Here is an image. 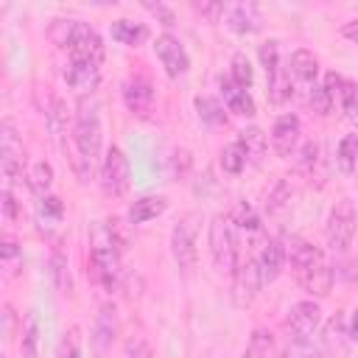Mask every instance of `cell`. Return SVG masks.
Masks as SVG:
<instances>
[{"mask_svg":"<svg viewBox=\"0 0 358 358\" xmlns=\"http://www.w3.org/2000/svg\"><path fill=\"white\" fill-rule=\"evenodd\" d=\"M154 53H157L162 70H165L171 78H179V76H185V73L190 70V56H187L182 39H179L176 34H171V31H162V34L154 39Z\"/></svg>","mask_w":358,"mask_h":358,"instance_id":"12","label":"cell"},{"mask_svg":"<svg viewBox=\"0 0 358 358\" xmlns=\"http://www.w3.org/2000/svg\"><path fill=\"white\" fill-rule=\"evenodd\" d=\"M193 11L201 14L207 22H218V20L227 14V6L218 3V0H215V3H193Z\"/></svg>","mask_w":358,"mask_h":358,"instance_id":"47","label":"cell"},{"mask_svg":"<svg viewBox=\"0 0 358 358\" xmlns=\"http://www.w3.org/2000/svg\"><path fill=\"white\" fill-rule=\"evenodd\" d=\"M235 140L243 145V151H246V157H249L252 165H257V162L266 157V151H268V137L263 134L260 126H246V129H241Z\"/></svg>","mask_w":358,"mask_h":358,"instance_id":"22","label":"cell"},{"mask_svg":"<svg viewBox=\"0 0 358 358\" xmlns=\"http://www.w3.org/2000/svg\"><path fill=\"white\" fill-rule=\"evenodd\" d=\"M98 173H101V187L106 196H112V199L126 196V190L131 185V165H129V157L120 145H109L103 151Z\"/></svg>","mask_w":358,"mask_h":358,"instance_id":"9","label":"cell"},{"mask_svg":"<svg viewBox=\"0 0 358 358\" xmlns=\"http://www.w3.org/2000/svg\"><path fill=\"white\" fill-rule=\"evenodd\" d=\"M48 271H50V280L56 285L59 294H70L73 291V277H70V263H67V255L56 246L50 252V263H48Z\"/></svg>","mask_w":358,"mask_h":358,"instance_id":"25","label":"cell"},{"mask_svg":"<svg viewBox=\"0 0 358 358\" xmlns=\"http://www.w3.org/2000/svg\"><path fill=\"white\" fill-rule=\"evenodd\" d=\"M355 227H358V210H355L352 199L336 201L333 210L327 213V224H324V238H327L330 252L344 255V252L352 246Z\"/></svg>","mask_w":358,"mask_h":358,"instance_id":"8","label":"cell"},{"mask_svg":"<svg viewBox=\"0 0 358 358\" xmlns=\"http://www.w3.org/2000/svg\"><path fill=\"white\" fill-rule=\"evenodd\" d=\"M0 260H3V268L8 274H17V268L22 266V246L11 238V235H3V243H0Z\"/></svg>","mask_w":358,"mask_h":358,"instance_id":"38","label":"cell"},{"mask_svg":"<svg viewBox=\"0 0 358 358\" xmlns=\"http://www.w3.org/2000/svg\"><path fill=\"white\" fill-rule=\"evenodd\" d=\"M117 308L112 302H103L95 313V322H92V333H90V344L95 350V355H106L117 338Z\"/></svg>","mask_w":358,"mask_h":358,"instance_id":"13","label":"cell"},{"mask_svg":"<svg viewBox=\"0 0 358 358\" xmlns=\"http://www.w3.org/2000/svg\"><path fill=\"white\" fill-rule=\"evenodd\" d=\"M190 168V154L185 148H171V157H168V176L171 179H179L185 176Z\"/></svg>","mask_w":358,"mask_h":358,"instance_id":"45","label":"cell"},{"mask_svg":"<svg viewBox=\"0 0 358 358\" xmlns=\"http://www.w3.org/2000/svg\"><path fill=\"white\" fill-rule=\"evenodd\" d=\"M165 210H168V199L157 196V193H148V196H140V199H134L129 204L126 218H129L131 227H140V224H148V221L159 218Z\"/></svg>","mask_w":358,"mask_h":358,"instance_id":"19","label":"cell"},{"mask_svg":"<svg viewBox=\"0 0 358 358\" xmlns=\"http://www.w3.org/2000/svg\"><path fill=\"white\" fill-rule=\"evenodd\" d=\"M0 316H3V338H6V341H11V338L17 336V313H14V308L6 302Z\"/></svg>","mask_w":358,"mask_h":358,"instance_id":"49","label":"cell"},{"mask_svg":"<svg viewBox=\"0 0 358 358\" xmlns=\"http://www.w3.org/2000/svg\"><path fill=\"white\" fill-rule=\"evenodd\" d=\"M64 81L81 98L95 95V90L101 84V64L90 62V59H70L67 67H64Z\"/></svg>","mask_w":358,"mask_h":358,"instance_id":"14","label":"cell"},{"mask_svg":"<svg viewBox=\"0 0 358 358\" xmlns=\"http://www.w3.org/2000/svg\"><path fill=\"white\" fill-rule=\"evenodd\" d=\"M344 336H350L347 327H344V316L336 313V316L327 322V327H324V344H327L330 350H336V352H344Z\"/></svg>","mask_w":358,"mask_h":358,"instance_id":"41","label":"cell"},{"mask_svg":"<svg viewBox=\"0 0 358 358\" xmlns=\"http://www.w3.org/2000/svg\"><path fill=\"white\" fill-rule=\"evenodd\" d=\"M145 11H148V14H154L165 28H173V25H176V14H173L165 3H145Z\"/></svg>","mask_w":358,"mask_h":358,"instance_id":"48","label":"cell"},{"mask_svg":"<svg viewBox=\"0 0 358 358\" xmlns=\"http://www.w3.org/2000/svg\"><path fill=\"white\" fill-rule=\"evenodd\" d=\"M193 106H196V115L201 123L207 126H221L227 120V112H224V103L213 95H196L193 98Z\"/></svg>","mask_w":358,"mask_h":358,"instance_id":"30","label":"cell"},{"mask_svg":"<svg viewBox=\"0 0 358 358\" xmlns=\"http://www.w3.org/2000/svg\"><path fill=\"white\" fill-rule=\"evenodd\" d=\"M207 241H210V257H213V266H215L221 274H232L235 266H238L241 260H238V227L232 224L229 213H218V215H213Z\"/></svg>","mask_w":358,"mask_h":358,"instance_id":"5","label":"cell"},{"mask_svg":"<svg viewBox=\"0 0 358 358\" xmlns=\"http://www.w3.org/2000/svg\"><path fill=\"white\" fill-rule=\"evenodd\" d=\"M112 39L120 42V45H129V48H137L148 39V28L143 22H134V20H115L112 22Z\"/></svg>","mask_w":358,"mask_h":358,"instance_id":"23","label":"cell"},{"mask_svg":"<svg viewBox=\"0 0 358 358\" xmlns=\"http://www.w3.org/2000/svg\"><path fill=\"white\" fill-rule=\"evenodd\" d=\"M221 95H224L227 109H229L232 115H238V117H252V115L257 112L255 98L249 95V90L238 87V84H235L229 76H227V78H221Z\"/></svg>","mask_w":358,"mask_h":358,"instance_id":"20","label":"cell"},{"mask_svg":"<svg viewBox=\"0 0 358 358\" xmlns=\"http://www.w3.org/2000/svg\"><path fill=\"white\" fill-rule=\"evenodd\" d=\"M48 36L53 39V45L64 48L70 53V59H90V62H103V39L101 34L84 22V20H53L48 28Z\"/></svg>","mask_w":358,"mask_h":358,"instance_id":"3","label":"cell"},{"mask_svg":"<svg viewBox=\"0 0 358 358\" xmlns=\"http://www.w3.org/2000/svg\"><path fill=\"white\" fill-rule=\"evenodd\" d=\"M285 255L291 263V271L299 282V288L305 294H310V299H324L333 288V268L324 257V252L319 246H313L310 241L294 238L285 243Z\"/></svg>","mask_w":358,"mask_h":358,"instance_id":"2","label":"cell"},{"mask_svg":"<svg viewBox=\"0 0 358 358\" xmlns=\"http://www.w3.org/2000/svg\"><path fill=\"white\" fill-rule=\"evenodd\" d=\"M3 213H6V218L11 224H20L22 221V207H20V201H17V196H14L11 187H3Z\"/></svg>","mask_w":358,"mask_h":358,"instance_id":"46","label":"cell"},{"mask_svg":"<svg viewBox=\"0 0 358 358\" xmlns=\"http://www.w3.org/2000/svg\"><path fill=\"white\" fill-rule=\"evenodd\" d=\"M20 350H22V358H39V319H36V313H28V319H25Z\"/></svg>","mask_w":358,"mask_h":358,"instance_id":"34","label":"cell"},{"mask_svg":"<svg viewBox=\"0 0 358 358\" xmlns=\"http://www.w3.org/2000/svg\"><path fill=\"white\" fill-rule=\"evenodd\" d=\"M260 288H263V277H260L257 260H255V257L241 260V263L235 266V271H232V291H229V294H232V302H235L238 308H249V305L257 299Z\"/></svg>","mask_w":358,"mask_h":358,"instance_id":"11","label":"cell"},{"mask_svg":"<svg viewBox=\"0 0 358 358\" xmlns=\"http://www.w3.org/2000/svg\"><path fill=\"white\" fill-rule=\"evenodd\" d=\"M280 358H324V347L319 341H313V338H308V341H291L280 352Z\"/></svg>","mask_w":358,"mask_h":358,"instance_id":"39","label":"cell"},{"mask_svg":"<svg viewBox=\"0 0 358 358\" xmlns=\"http://www.w3.org/2000/svg\"><path fill=\"white\" fill-rule=\"evenodd\" d=\"M199 227H201V215L199 213H185L171 229V255H173V263L182 271H193L196 268V260H199Z\"/></svg>","mask_w":358,"mask_h":358,"instance_id":"6","label":"cell"},{"mask_svg":"<svg viewBox=\"0 0 358 358\" xmlns=\"http://www.w3.org/2000/svg\"><path fill=\"white\" fill-rule=\"evenodd\" d=\"M347 333H350V338H352V341H358V310H352L350 324H347Z\"/></svg>","mask_w":358,"mask_h":358,"instance_id":"52","label":"cell"},{"mask_svg":"<svg viewBox=\"0 0 358 358\" xmlns=\"http://www.w3.org/2000/svg\"><path fill=\"white\" fill-rule=\"evenodd\" d=\"M338 98H341V112H344V117L358 129V84L344 81Z\"/></svg>","mask_w":358,"mask_h":358,"instance_id":"42","label":"cell"},{"mask_svg":"<svg viewBox=\"0 0 358 358\" xmlns=\"http://www.w3.org/2000/svg\"><path fill=\"white\" fill-rule=\"evenodd\" d=\"M126 352H129L131 358H151V344H148L143 336H134V338L126 341Z\"/></svg>","mask_w":358,"mask_h":358,"instance_id":"50","label":"cell"},{"mask_svg":"<svg viewBox=\"0 0 358 358\" xmlns=\"http://www.w3.org/2000/svg\"><path fill=\"white\" fill-rule=\"evenodd\" d=\"M291 92H294V84H291V73H288V67H280L274 76H268V98H271L274 103L288 101Z\"/></svg>","mask_w":358,"mask_h":358,"instance_id":"35","label":"cell"},{"mask_svg":"<svg viewBox=\"0 0 358 358\" xmlns=\"http://www.w3.org/2000/svg\"><path fill=\"white\" fill-rule=\"evenodd\" d=\"M48 129H50V137L62 145V137L67 134V123H70V109H67V103L59 98V95H53L50 98V109H48Z\"/></svg>","mask_w":358,"mask_h":358,"instance_id":"29","label":"cell"},{"mask_svg":"<svg viewBox=\"0 0 358 358\" xmlns=\"http://www.w3.org/2000/svg\"><path fill=\"white\" fill-rule=\"evenodd\" d=\"M90 266L106 291L120 285V241L112 235L106 221H95L90 229Z\"/></svg>","mask_w":358,"mask_h":358,"instance_id":"4","label":"cell"},{"mask_svg":"<svg viewBox=\"0 0 358 358\" xmlns=\"http://www.w3.org/2000/svg\"><path fill=\"white\" fill-rule=\"evenodd\" d=\"M123 103L131 115H148L151 106H154V87L148 78L143 76H129L123 81Z\"/></svg>","mask_w":358,"mask_h":358,"instance_id":"17","label":"cell"},{"mask_svg":"<svg viewBox=\"0 0 358 358\" xmlns=\"http://www.w3.org/2000/svg\"><path fill=\"white\" fill-rule=\"evenodd\" d=\"M299 134H302V123L294 112H285L274 120L271 126V151L282 159L294 157L296 148H299Z\"/></svg>","mask_w":358,"mask_h":358,"instance_id":"15","label":"cell"},{"mask_svg":"<svg viewBox=\"0 0 358 358\" xmlns=\"http://www.w3.org/2000/svg\"><path fill=\"white\" fill-rule=\"evenodd\" d=\"M56 358H81V327L73 324L62 333L59 347H56Z\"/></svg>","mask_w":358,"mask_h":358,"instance_id":"37","label":"cell"},{"mask_svg":"<svg viewBox=\"0 0 358 358\" xmlns=\"http://www.w3.org/2000/svg\"><path fill=\"white\" fill-rule=\"evenodd\" d=\"M25 182H28V187H31V193H34L36 199L48 196V193H50V185H53V165H50L48 159L34 162V165L28 168V173H25Z\"/></svg>","mask_w":358,"mask_h":358,"instance_id":"24","label":"cell"},{"mask_svg":"<svg viewBox=\"0 0 358 358\" xmlns=\"http://www.w3.org/2000/svg\"><path fill=\"white\" fill-rule=\"evenodd\" d=\"M336 165L344 176L358 171V134H344L336 145Z\"/></svg>","mask_w":358,"mask_h":358,"instance_id":"28","label":"cell"},{"mask_svg":"<svg viewBox=\"0 0 358 358\" xmlns=\"http://www.w3.org/2000/svg\"><path fill=\"white\" fill-rule=\"evenodd\" d=\"M255 260H257L263 285L274 282V280L282 274V266H285V260H288V255H285V241H280V238H266Z\"/></svg>","mask_w":358,"mask_h":358,"instance_id":"16","label":"cell"},{"mask_svg":"<svg viewBox=\"0 0 358 358\" xmlns=\"http://www.w3.org/2000/svg\"><path fill=\"white\" fill-rule=\"evenodd\" d=\"M73 145L64 148L76 176L81 182H90L95 173V165L103 159V129H101V103L95 95L78 98L76 115H73Z\"/></svg>","mask_w":358,"mask_h":358,"instance_id":"1","label":"cell"},{"mask_svg":"<svg viewBox=\"0 0 358 358\" xmlns=\"http://www.w3.org/2000/svg\"><path fill=\"white\" fill-rule=\"evenodd\" d=\"M308 101H310V109L316 112V115H330L333 112V103H336V95L324 87V84H313L310 87V95H308Z\"/></svg>","mask_w":358,"mask_h":358,"instance_id":"40","label":"cell"},{"mask_svg":"<svg viewBox=\"0 0 358 358\" xmlns=\"http://www.w3.org/2000/svg\"><path fill=\"white\" fill-rule=\"evenodd\" d=\"M260 64H263V70H266V78L274 76V73L282 67V64H280V42H277V39H268V42L260 45Z\"/></svg>","mask_w":358,"mask_h":358,"instance_id":"43","label":"cell"},{"mask_svg":"<svg viewBox=\"0 0 358 358\" xmlns=\"http://www.w3.org/2000/svg\"><path fill=\"white\" fill-rule=\"evenodd\" d=\"M229 218H232V224H235L238 229H246V232H257V229H260V215H257V210H255L249 201H238V204L232 207Z\"/></svg>","mask_w":358,"mask_h":358,"instance_id":"36","label":"cell"},{"mask_svg":"<svg viewBox=\"0 0 358 358\" xmlns=\"http://www.w3.org/2000/svg\"><path fill=\"white\" fill-rule=\"evenodd\" d=\"M0 168H3L6 187H11L14 182H22L28 173L25 171L22 134L11 117H3V123H0Z\"/></svg>","mask_w":358,"mask_h":358,"instance_id":"7","label":"cell"},{"mask_svg":"<svg viewBox=\"0 0 358 358\" xmlns=\"http://www.w3.org/2000/svg\"><path fill=\"white\" fill-rule=\"evenodd\" d=\"M294 196H296V190L291 187V182L282 176V179H277L274 182V187L268 190V199H266V207H268V213L271 215H282V213H288L291 210V204H294Z\"/></svg>","mask_w":358,"mask_h":358,"instance_id":"27","label":"cell"},{"mask_svg":"<svg viewBox=\"0 0 358 358\" xmlns=\"http://www.w3.org/2000/svg\"><path fill=\"white\" fill-rule=\"evenodd\" d=\"M341 36L358 45V20H350V22H344V25H341Z\"/></svg>","mask_w":358,"mask_h":358,"instance_id":"51","label":"cell"},{"mask_svg":"<svg viewBox=\"0 0 358 358\" xmlns=\"http://www.w3.org/2000/svg\"><path fill=\"white\" fill-rule=\"evenodd\" d=\"M229 78L238 84V87H243V90H249L252 87V81H255V70H252V62H249V56L246 53H232V59H229Z\"/></svg>","mask_w":358,"mask_h":358,"instance_id":"33","label":"cell"},{"mask_svg":"<svg viewBox=\"0 0 358 358\" xmlns=\"http://www.w3.org/2000/svg\"><path fill=\"white\" fill-rule=\"evenodd\" d=\"M62 215H64V204H62V199L59 196H42L39 201H36V218H39V224L42 227H56L59 221H62Z\"/></svg>","mask_w":358,"mask_h":358,"instance_id":"32","label":"cell"},{"mask_svg":"<svg viewBox=\"0 0 358 358\" xmlns=\"http://www.w3.org/2000/svg\"><path fill=\"white\" fill-rule=\"evenodd\" d=\"M322 324V308L316 299H299L288 308V316H285V327L291 333V341H308L316 336Z\"/></svg>","mask_w":358,"mask_h":358,"instance_id":"10","label":"cell"},{"mask_svg":"<svg viewBox=\"0 0 358 358\" xmlns=\"http://www.w3.org/2000/svg\"><path fill=\"white\" fill-rule=\"evenodd\" d=\"M243 358H280L277 355V344H274V336L263 327H255L249 341H246V350H243Z\"/></svg>","mask_w":358,"mask_h":358,"instance_id":"26","label":"cell"},{"mask_svg":"<svg viewBox=\"0 0 358 358\" xmlns=\"http://www.w3.org/2000/svg\"><path fill=\"white\" fill-rule=\"evenodd\" d=\"M294 159H296V168L299 171H313V165L319 162V143L316 140H305L299 148H296V154H294Z\"/></svg>","mask_w":358,"mask_h":358,"instance_id":"44","label":"cell"},{"mask_svg":"<svg viewBox=\"0 0 358 358\" xmlns=\"http://www.w3.org/2000/svg\"><path fill=\"white\" fill-rule=\"evenodd\" d=\"M218 162H221V171H224V173H229V176H238V173L246 168L249 157H246L243 145H241L238 140H232V143H227V145L221 148V157H218Z\"/></svg>","mask_w":358,"mask_h":358,"instance_id":"31","label":"cell"},{"mask_svg":"<svg viewBox=\"0 0 358 358\" xmlns=\"http://www.w3.org/2000/svg\"><path fill=\"white\" fill-rule=\"evenodd\" d=\"M288 73L305 84H316V76H319V59L313 50H305V48H296L291 53V62H288Z\"/></svg>","mask_w":358,"mask_h":358,"instance_id":"21","label":"cell"},{"mask_svg":"<svg viewBox=\"0 0 358 358\" xmlns=\"http://www.w3.org/2000/svg\"><path fill=\"white\" fill-rule=\"evenodd\" d=\"M227 25L235 31V34H257L263 28V14L255 3H235V6H227V14H224Z\"/></svg>","mask_w":358,"mask_h":358,"instance_id":"18","label":"cell"}]
</instances>
